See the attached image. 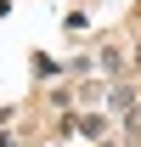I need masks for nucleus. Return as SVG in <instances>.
I'll list each match as a JSON object with an SVG mask.
<instances>
[{
	"instance_id": "obj_2",
	"label": "nucleus",
	"mask_w": 141,
	"mask_h": 147,
	"mask_svg": "<svg viewBox=\"0 0 141 147\" xmlns=\"http://www.w3.org/2000/svg\"><path fill=\"white\" fill-rule=\"evenodd\" d=\"M124 136H130V142H141V102L130 108V119H124Z\"/></svg>"
},
{
	"instance_id": "obj_3",
	"label": "nucleus",
	"mask_w": 141,
	"mask_h": 147,
	"mask_svg": "<svg viewBox=\"0 0 141 147\" xmlns=\"http://www.w3.org/2000/svg\"><path fill=\"white\" fill-rule=\"evenodd\" d=\"M107 147H113V142H107Z\"/></svg>"
},
{
	"instance_id": "obj_1",
	"label": "nucleus",
	"mask_w": 141,
	"mask_h": 147,
	"mask_svg": "<svg viewBox=\"0 0 141 147\" xmlns=\"http://www.w3.org/2000/svg\"><path fill=\"white\" fill-rule=\"evenodd\" d=\"M107 108H136V91H130V85H113V96H107Z\"/></svg>"
}]
</instances>
